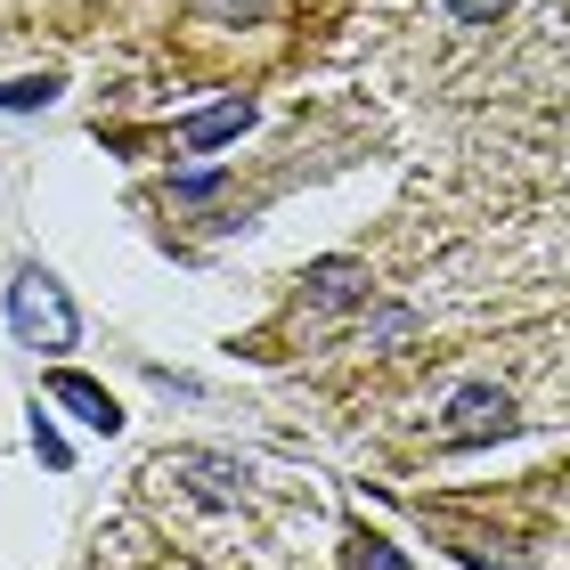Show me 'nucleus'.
Listing matches in <instances>:
<instances>
[{
  "label": "nucleus",
  "mask_w": 570,
  "mask_h": 570,
  "mask_svg": "<svg viewBox=\"0 0 570 570\" xmlns=\"http://www.w3.org/2000/svg\"><path fill=\"white\" fill-rule=\"evenodd\" d=\"M9 326H17V343H33V351H73V334H82L66 285L49 277V269H24L9 285Z\"/></svg>",
  "instance_id": "obj_1"
},
{
  "label": "nucleus",
  "mask_w": 570,
  "mask_h": 570,
  "mask_svg": "<svg viewBox=\"0 0 570 570\" xmlns=\"http://www.w3.org/2000/svg\"><path fill=\"white\" fill-rule=\"evenodd\" d=\"M513 432V400L498 392V383H464V392L449 400V424H440V440L449 449H481V440Z\"/></svg>",
  "instance_id": "obj_2"
},
{
  "label": "nucleus",
  "mask_w": 570,
  "mask_h": 570,
  "mask_svg": "<svg viewBox=\"0 0 570 570\" xmlns=\"http://www.w3.org/2000/svg\"><path fill=\"white\" fill-rule=\"evenodd\" d=\"M49 400H58V407H73V416H82L90 432H122V407H115V392H107V383H90V375H49Z\"/></svg>",
  "instance_id": "obj_3"
},
{
  "label": "nucleus",
  "mask_w": 570,
  "mask_h": 570,
  "mask_svg": "<svg viewBox=\"0 0 570 570\" xmlns=\"http://www.w3.org/2000/svg\"><path fill=\"white\" fill-rule=\"evenodd\" d=\"M302 285H309L318 309H351V302H367V262H343V253H334V262H318Z\"/></svg>",
  "instance_id": "obj_4"
},
{
  "label": "nucleus",
  "mask_w": 570,
  "mask_h": 570,
  "mask_svg": "<svg viewBox=\"0 0 570 570\" xmlns=\"http://www.w3.org/2000/svg\"><path fill=\"white\" fill-rule=\"evenodd\" d=\"M245 122H253V98H220V107H204V115L179 122V147H228Z\"/></svg>",
  "instance_id": "obj_5"
},
{
  "label": "nucleus",
  "mask_w": 570,
  "mask_h": 570,
  "mask_svg": "<svg viewBox=\"0 0 570 570\" xmlns=\"http://www.w3.org/2000/svg\"><path fill=\"white\" fill-rule=\"evenodd\" d=\"M351 554H358V570H416V562L392 547V538H375V530H358V547H351Z\"/></svg>",
  "instance_id": "obj_6"
},
{
  "label": "nucleus",
  "mask_w": 570,
  "mask_h": 570,
  "mask_svg": "<svg viewBox=\"0 0 570 570\" xmlns=\"http://www.w3.org/2000/svg\"><path fill=\"white\" fill-rule=\"evenodd\" d=\"M49 98H58V82H49V73H24V82L0 90V107H49Z\"/></svg>",
  "instance_id": "obj_7"
},
{
  "label": "nucleus",
  "mask_w": 570,
  "mask_h": 570,
  "mask_svg": "<svg viewBox=\"0 0 570 570\" xmlns=\"http://www.w3.org/2000/svg\"><path fill=\"white\" fill-rule=\"evenodd\" d=\"M449 17H456V24H498L505 0H449Z\"/></svg>",
  "instance_id": "obj_8"
},
{
  "label": "nucleus",
  "mask_w": 570,
  "mask_h": 570,
  "mask_svg": "<svg viewBox=\"0 0 570 570\" xmlns=\"http://www.w3.org/2000/svg\"><path fill=\"white\" fill-rule=\"evenodd\" d=\"M33 449H41V464H66V440L49 432V416H33Z\"/></svg>",
  "instance_id": "obj_9"
},
{
  "label": "nucleus",
  "mask_w": 570,
  "mask_h": 570,
  "mask_svg": "<svg viewBox=\"0 0 570 570\" xmlns=\"http://www.w3.org/2000/svg\"><path fill=\"white\" fill-rule=\"evenodd\" d=\"M213 188H220V171H188V179H171V196H188V204H196V196H213Z\"/></svg>",
  "instance_id": "obj_10"
},
{
  "label": "nucleus",
  "mask_w": 570,
  "mask_h": 570,
  "mask_svg": "<svg viewBox=\"0 0 570 570\" xmlns=\"http://www.w3.org/2000/svg\"><path fill=\"white\" fill-rule=\"evenodd\" d=\"M204 9H237V17H253V9H262V0H204Z\"/></svg>",
  "instance_id": "obj_11"
}]
</instances>
